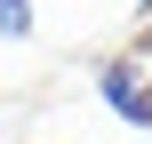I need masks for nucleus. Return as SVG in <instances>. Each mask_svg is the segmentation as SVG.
<instances>
[{
  "label": "nucleus",
  "instance_id": "obj_1",
  "mask_svg": "<svg viewBox=\"0 0 152 144\" xmlns=\"http://www.w3.org/2000/svg\"><path fill=\"white\" fill-rule=\"evenodd\" d=\"M96 96H104V112H120L128 128H152V80L136 56H104L96 64Z\"/></svg>",
  "mask_w": 152,
  "mask_h": 144
},
{
  "label": "nucleus",
  "instance_id": "obj_2",
  "mask_svg": "<svg viewBox=\"0 0 152 144\" xmlns=\"http://www.w3.org/2000/svg\"><path fill=\"white\" fill-rule=\"evenodd\" d=\"M0 40H32V0H0Z\"/></svg>",
  "mask_w": 152,
  "mask_h": 144
}]
</instances>
